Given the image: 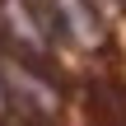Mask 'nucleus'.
I'll return each mask as SVG.
<instances>
[{
  "instance_id": "f257e3e1",
  "label": "nucleus",
  "mask_w": 126,
  "mask_h": 126,
  "mask_svg": "<svg viewBox=\"0 0 126 126\" xmlns=\"http://www.w3.org/2000/svg\"><path fill=\"white\" fill-rule=\"evenodd\" d=\"M0 84H5V103L33 122H51L61 112V89L23 61H0Z\"/></svg>"
},
{
  "instance_id": "f03ea898",
  "label": "nucleus",
  "mask_w": 126,
  "mask_h": 126,
  "mask_svg": "<svg viewBox=\"0 0 126 126\" xmlns=\"http://www.w3.org/2000/svg\"><path fill=\"white\" fill-rule=\"evenodd\" d=\"M51 5V14H56V28H65L79 47H103V19H98V9L89 5V0H47Z\"/></svg>"
},
{
  "instance_id": "7ed1b4c3",
  "label": "nucleus",
  "mask_w": 126,
  "mask_h": 126,
  "mask_svg": "<svg viewBox=\"0 0 126 126\" xmlns=\"http://www.w3.org/2000/svg\"><path fill=\"white\" fill-rule=\"evenodd\" d=\"M5 108H9V103H5V84H0V112H5Z\"/></svg>"
},
{
  "instance_id": "20e7f679",
  "label": "nucleus",
  "mask_w": 126,
  "mask_h": 126,
  "mask_svg": "<svg viewBox=\"0 0 126 126\" xmlns=\"http://www.w3.org/2000/svg\"><path fill=\"white\" fill-rule=\"evenodd\" d=\"M122 5H126V0H122Z\"/></svg>"
}]
</instances>
